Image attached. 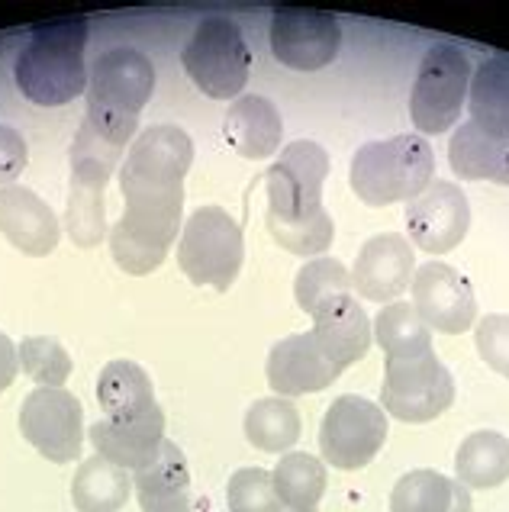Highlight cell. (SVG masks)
Listing matches in <instances>:
<instances>
[{"mask_svg": "<svg viewBox=\"0 0 509 512\" xmlns=\"http://www.w3.org/2000/svg\"><path fill=\"white\" fill-rule=\"evenodd\" d=\"M413 306L419 319L429 326V332L458 335L468 332L477 316L474 287L468 277L455 271L445 261H429L413 274Z\"/></svg>", "mask_w": 509, "mask_h": 512, "instance_id": "5bb4252c", "label": "cell"}, {"mask_svg": "<svg viewBox=\"0 0 509 512\" xmlns=\"http://www.w3.org/2000/svg\"><path fill=\"white\" fill-rule=\"evenodd\" d=\"M123 149L104 142L91 126L78 129L71 145V184H68V210L65 232L81 248H94L107 236V210L104 190L113 178V168L120 162Z\"/></svg>", "mask_w": 509, "mask_h": 512, "instance_id": "8992f818", "label": "cell"}, {"mask_svg": "<svg viewBox=\"0 0 509 512\" xmlns=\"http://www.w3.org/2000/svg\"><path fill=\"white\" fill-rule=\"evenodd\" d=\"M416 274V255L410 239L397 232H384L361 245L355 271H352V290H358L365 300L387 303L400 297L413 284Z\"/></svg>", "mask_w": 509, "mask_h": 512, "instance_id": "e0dca14e", "label": "cell"}, {"mask_svg": "<svg viewBox=\"0 0 509 512\" xmlns=\"http://www.w3.org/2000/svg\"><path fill=\"white\" fill-rule=\"evenodd\" d=\"M0 232L17 252L42 258L55 252L62 226H58V216L39 194H33L29 187L10 184L0 187Z\"/></svg>", "mask_w": 509, "mask_h": 512, "instance_id": "ac0fdd59", "label": "cell"}, {"mask_svg": "<svg viewBox=\"0 0 509 512\" xmlns=\"http://www.w3.org/2000/svg\"><path fill=\"white\" fill-rule=\"evenodd\" d=\"M287 512H316V509H287Z\"/></svg>", "mask_w": 509, "mask_h": 512, "instance_id": "f35d334b", "label": "cell"}, {"mask_svg": "<svg viewBox=\"0 0 509 512\" xmlns=\"http://www.w3.org/2000/svg\"><path fill=\"white\" fill-rule=\"evenodd\" d=\"M435 178V155L426 136L406 133L381 142H365L352 155L348 184L368 207L416 200Z\"/></svg>", "mask_w": 509, "mask_h": 512, "instance_id": "5b68a950", "label": "cell"}, {"mask_svg": "<svg viewBox=\"0 0 509 512\" xmlns=\"http://www.w3.org/2000/svg\"><path fill=\"white\" fill-rule=\"evenodd\" d=\"M197 512H232V509H229V506H226V509H220V506H200Z\"/></svg>", "mask_w": 509, "mask_h": 512, "instance_id": "74e56055", "label": "cell"}, {"mask_svg": "<svg viewBox=\"0 0 509 512\" xmlns=\"http://www.w3.org/2000/svg\"><path fill=\"white\" fill-rule=\"evenodd\" d=\"M274 490L287 509H316L326 493V464L307 455V451H290L271 471Z\"/></svg>", "mask_w": 509, "mask_h": 512, "instance_id": "f546056e", "label": "cell"}, {"mask_svg": "<svg viewBox=\"0 0 509 512\" xmlns=\"http://www.w3.org/2000/svg\"><path fill=\"white\" fill-rule=\"evenodd\" d=\"M313 339L326 351V358L345 371L368 355L371 319L352 294L339 297L313 316Z\"/></svg>", "mask_w": 509, "mask_h": 512, "instance_id": "7402d4cb", "label": "cell"}, {"mask_svg": "<svg viewBox=\"0 0 509 512\" xmlns=\"http://www.w3.org/2000/svg\"><path fill=\"white\" fill-rule=\"evenodd\" d=\"M455 474L468 490H493L509 480V438L500 432H471L455 451Z\"/></svg>", "mask_w": 509, "mask_h": 512, "instance_id": "484cf974", "label": "cell"}, {"mask_svg": "<svg viewBox=\"0 0 509 512\" xmlns=\"http://www.w3.org/2000/svg\"><path fill=\"white\" fill-rule=\"evenodd\" d=\"M294 294H297L300 310L316 316L332 300L352 294V274H348V268L336 258H310L307 265L297 271Z\"/></svg>", "mask_w": 509, "mask_h": 512, "instance_id": "1f68e13d", "label": "cell"}, {"mask_svg": "<svg viewBox=\"0 0 509 512\" xmlns=\"http://www.w3.org/2000/svg\"><path fill=\"white\" fill-rule=\"evenodd\" d=\"M471 226V207L452 181H432L406 210V229L413 245L429 255H445L464 242Z\"/></svg>", "mask_w": 509, "mask_h": 512, "instance_id": "9a60e30c", "label": "cell"}, {"mask_svg": "<svg viewBox=\"0 0 509 512\" xmlns=\"http://www.w3.org/2000/svg\"><path fill=\"white\" fill-rule=\"evenodd\" d=\"M87 438L100 458L113 461L123 471H139L142 464H149L158 448L165 442V413L162 406L149 409L139 419H126V422H113V419H97Z\"/></svg>", "mask_w": 509, "mask_h": 512, "instance_id": "d6986e66", "label": "cell"}, {"mask_svg": "<svg viewBox=\"0 0 509 512\" xmlns=\"http://www.w3.org/2000/svg\"><path fill=\"white\" fill-rule=\"evenodd\" d=\"M265 374L271 390L278 397L290 400V397H307V393L326 390L342 374V368H336L326 358V351L319 348L313 332H303V335H287V339L271 345Z\"/></svg>", "mask_w": 509, "mask_h": 512, "instance_id": "2e32d148", "label": "cell"}, {"mask_svg": "<svg viewBox=\"0 0 509 512\" xmlns=\"http://www.w3.org/2000/svg\"><path fill=\"white\" fill-rule=\"evenodd\" d=\"M29 162L26 139L13 126H0V187H10Z\"/></svg>", "mask_w": 509, "mask_h": 512, "instance_id": "d590c367", "label": "cell"}, {"mask_svg": "<svg viewBox=\"0 0 509 512\" xmlns=\"http://www.w3.org/2000/svg\"><path fill=\"white\" fill-rule=\"evenodd\" d=\"M20 432L46 461H78L84 445V406L65 387H36L20 406Z\"/></svg>", "mask_w": 509, "mask_h": 512, "instance_id": "7c38bea8", "label": "cell"}, {"mask_svg": "<svg viewBox=\"0 0 509 512\" xmlns=\"http://www.w3.org/2000/svg\"><path fill=\"white\" fill-rule=\"evenodd\" d=\"M226 506L232 512H281V496L274 490V477L261 467H242L229 477Z\"/></svg>", "mask_w": 509, "mask_h": 512, "instance_id": "836d02e7", "label": "cell"}, {"mask_svg": "<svg viewBox=\"0 0 509 512\" xmlns=\"http://www.w3.org/2000/svg\"><path fill=\"white\" fill-rule=\"evenodd\" d=\"M17 371H20V351L0 332V393L10 390V384L17 380Z\"/></svg>", "mask_w": 509, "mask_h": 512, "instance_id": "8d00e7d4", "label": "cell"}, {"mask_svg": "<svg viewBox=\"0 0 509 512\" xmlns=\"http://www.w3.org/2000/svg\"><path fill=\"white\" fill-rule=\"evenodd\" d=\"M87 20L68 17L39 23L17 55L13 78L26 100L36 107H65L87 91Z\"/></svg>", "mask_w": 509, "mask_h": 512, "instance_id": "3957f363", "label": "cell"}, {"mask_svg": "<svg viewBox=\"0 0 509 512\" xmlns=\"http://www.w3.org/2000/svg\"><path fill=\"white\" fill-rule=\"evenodd\" d=\"M448 162L464 181H493L509 187V133L493 136L468 120L448 142Z\"/></svg>", "mask_w": 509, "mask_h": 512, "instance_id": "603a6c76", "label": "cell"}, {"mask_svg": "<svg viewBox=\"0 0 509 512\" xmlns=\"http://www.w3.org/2000/svg\"><path fill=\"white\" fill-rule=\"evenodd\" d=\"M184 71L213 100L236 97L252 71V52L242 29L226 17L203 20L181 52Z\"/></svg>", "mask_w": 509, "mask_h": 512, "instance_id": "9c48e42d", "label": "cell"}, {"mask_svg": "<svg viewBox=\"0 0 509 512\" xmlns=\"http://www.w3.org/2000/svg\"><path fill=\"white\" fill-rule=\"evenodd\" d=\"M390 512H471V490L439 471H410L390 493Z\"/></svg>", "mask_w": 509, "mask_h": 512, "instance_id": "d4e9b609", "label": "cell"}, {"mask_svg": "<svg viewBox=\"0 0 509 512\" xmlns=\"http://www.w3.org/2000/svg\"><path fill=\"white\" fill-rule=\"evenodd\" d=\"M155 91V65L139 49H107L87 71V113L84 126L126 149L136 136L139 113L152 100Z\"/></svg>", "mask_w": 509, "mask_h": 512, "instance_id": "277c9868", "label": "cell"}, {"mask_svg": "<svg viewBox=\"0 0 509 512\" xmlns=\"http://www.w3.org/2000/svg\"><path fill=\"white\" fill-rule=\"evenodd\" d=\"M133 490L142 512H194L191 467L174 442H162L158 455L133 471Z\"/></svg>", "mask_w": 509, "mask_h": 512, "instance_id": "ffe728a7", "label": "cell"}, {"mask_svg": "<svg viewBox=\"0 0 509 512\" xmlns=\"http://www.w3.org/2000/svg\"><path fill=\"white\" fill-rule=\"evenodd\" d=\"M329 155L319 142L297 139L268 168V232L290 255H323L336 239L332 216L323 207Z\"/></svg>", "mask_w": 509, "mask_h": 512, "instance_id": "7a4b0ae2", "label": "cell"}, {"mask_svg": "<svg viewBox=\"0 0 509 512\" xmlns=\"http://www.w3.org/2000/svg\"><path fill=\"white\" fill-rule=\"evenodd\" d=\"M371 335L377 339V345L384 348L387 358L432 348V332L423 319H419L416 306L400 303V300L381 306V313H377V319L371 323Z\"/></svg>", "mask_w": 509, "mask_h": 512, "instance_id": "4dcf8cb0", "label": "cell"}, {"mask_svg": "<svg viewBox=\"0 0 509 512\" xmlns=\"http://www.w3.org/2000/svg\"><path fill=\"white\" fill-rule=\"evenodd\" d=\"M20 368L39 387H62L71 377V355L52 335H29L20 342Z\"/></svg>", "mask_w": 509, "mask_h": 512, "instance_id": "d6a6232c", "label": "cell"}, {"mask_svg": "<svg viewBox=\"0 0 509 512\" xmlns=\"http://www.w3.org/2000/svg\"><path fill=\"white\" fill-rule=\"evenodd\" d=\"M455 400V380L435 351H410L387 358L381 409L400 422H432Z\"/></svg>", "mask_w": 509, "mask_h": 512, "instance_id": "ba28073f", "label": "cell"}, {"mask_svg": "<svg viewBox=\"0 0 509 512\" xmlns=\"http://www.w3.org/2000/svg\"><path fill=\"white\" fill-rule=\"evenodd\" d=\"M474 342H477V351H481V358L487 361V368H493L509 380V316L493 313L481 319L474 332Z\"/></svg>", "mask_w": 509, "mask_h": 512, "instance_id": "e575fe53", "label": "cell"}, {"mask_svg": "<svg viewBox=\"0 0 509 512\" xmlns=\"http://www.w3.org/2000/svg\"><path fill=\"white\" fill-rule=\"evenodd\" d=\"M245 438L268 455H281V451L294 448L300 438V413L297 406L284 397L255 400L245 413Z\"/></svg>", "mask_w": 509, "mask_h": 512, "instance_id": "f1b7e54d", "label": "cell"}, {"mask_svg": "<svg viewBox=\"0 0 509 512\" xmlns=\"http://www.w3.org/2000/svg\"><path fill=\"white\" fill-rule=\"evenodd\" d=\"M387 442V413L368 397L332 400L323 422H319V451L339 471H361Z\"/></svg>", "mask_w": 509, "mask_h": 512, "instance_id": "8fae6325", "label": "cell"}, {"mask_svg": "<svg viewBox=\"0 0 509 512\" xmlns=\"http://www.w3.org/2000/svg\"><path fill=\"white\" fill-rule=\"evenodd\" d=\"M281 136H284V120L278 107H274L268 97H258V94L239 97L223 120L226 145L236 155L249 158V162L271 158L281 149Z\"/></svg>", "mask_w": 509, "mask_h": 512, "instance_id": "44dd1931", "label": "cell"}, {"mask_svg": "<svg viewBox=\"0 0 509 512\" xmlns=\"http://www.w3.org/2000/svg\"><path fill=\"white\" fill-rule=\"evenodd\" d=\"M97 403L104 409V419H113V422L139 419L158 406L152 377L145 374L136 361H126V358H116L100 371Z\"/></svg>", "mask_w": 509, "mask_h": 512, "instance_id": "cb8c5ba5", "label": "cell"}, {"mask_svg": "<svg viewBox=\"0 0 509 512\" xmlns=\"http://www.w3.org/2000/svg\"><path fill=\"white\" fill-rule=\"evenodd\" d=\"M245 258L242 226L220 207H200L181 229L178 265L197 287L226 294L236 284Z\"/></svg>", "mask_w": 509, "mask_h": 512, "instance_id": "52a82bcc", "label": "cell"}, {"mask_svg": "<svg viewBox=\"0 0 509 512\" xmlns=\"http://www.w3.org/2000/svg\"><path fill=\"white\" fill-rule=\"evenodd\" d=\"M471 75V62L461 49L445 46V42L426 49L410 94V116L419 133L439 136L461 120V107L468 104Z\"/></svg>", "mask_w": 509, "mask_h": 512, "instance_id": "30bf717a", "label": "cell"}, {"mask_svg": "<svg viewBox=\"0 0 509 512\" xmlns=\"http://www.w3.org/2000/svg\"><path fill=\"white\" fill-rule=\"evenodd\" d=\"M471 123L493 136L509 133V55H493L471 75L468 87Z\"/></svg>", "mask_w": 509, "mask_h": 512, "instance_id": "83f0119b", "label": "cell"}, {"mask_svg": "<svg viewBox=\"0 0 509 512\" xmlns=\"http://www.w3.org/2000/svg\"><path fill=\"white\" fill-rule=\"evenodd\" d=\"M133 493V477L107 458H87L71 480V503L78 512H120Z\"/></svg>", "mask_w": 509, "mask_h": 512, "instance_id": "4316f807", "label": "cell"}, {"mask_svg": "<svg viewBox=\"0 0 509 512\" xmlns=\"http://www.w3.org/2000/svg\"><path fill=\"white\" fill-rule=\"evenodd\" d=\"M342 46L339 17L313 7H278L271 17V52L281 65L319 71L336 62Z\"/></svg>", "mask_w": 509, "mask_h": 512, "instance_id": "4fadbf2b", "label": "cell"}, {"mask_svg": "<svg viewBox=\"0 0 509 512\" xmlns=\"http://www.w3.org/2000/svg\"><path fill=\"white\" fill-rule=\"evenodd\" d=\"M194 162V142L178 126H149L133 139L120 168L126 210L110 229L113 261L126 274L162 268L184 213V178Z\"/></svg>", "mask_w": 509, "mask_h": 512, "instance_id": "6da1fadb", "label": "cell"}]
</instances>
